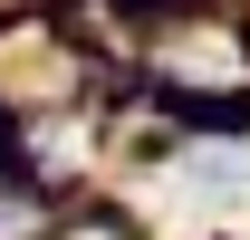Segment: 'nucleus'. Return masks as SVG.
Segmentation results:
<instances>
[{
	"mask_svg": "<svg viewBox=\"0 0 250 240\" xmlns=\"http://www.w3.org/2000/svg\"><path fill=\"white\" fill-rule=\"evenodd\" d=\"M173 192H183L192 211H231L250 192V154L241 144H202V154H183V163H173Z\"/></svg>",
	"mask_w": 250,
	"mask_h": 240,
	"instance_id": "f257e3e1",
	"label": "nucleus"
}]
</instances>
